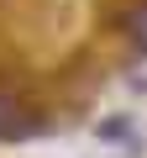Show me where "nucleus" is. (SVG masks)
I'll list each match as a JSON object with an SVG mask.
<instances>
[{"mask_svg": "<svg viewBox=\"0 0 147 158\" xmlns=\"http://www.w3.org/2000/svg\"><path fill=\"white\" fill-rule=\"evenodd\" d=\"M32 132H37V116H32V111H21L16 100L0 95V137L11 142V137H32Z\"/></svg>", "mask_w": 147, "mask_h": 158, "instance_id": "f257e3e1", "label": "nucleus"}, {"mask_svg": "<svg viewBox=\"0 0 147 158\" xmlns=\"http://www.w3.org/2000/svg\"><path fill=\"white\" fill-rule=\"evenodd\" d=\"M131 42H137V48L147 53V6H142V11L131 16Z\"/></svg>", "mask_w": 147, "mask_h": 158, "instance_id": "f03ea898", "label": "nucleus"}]
</instances>
